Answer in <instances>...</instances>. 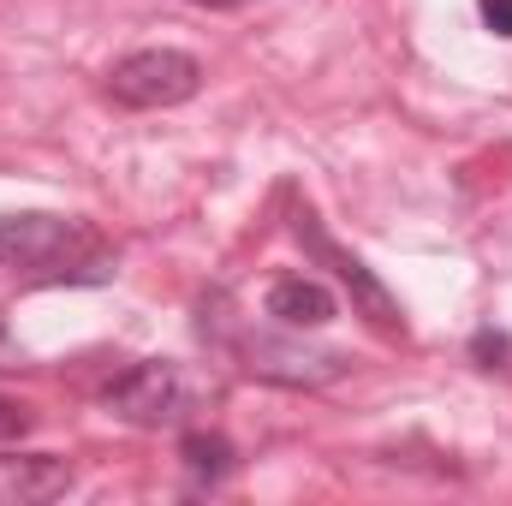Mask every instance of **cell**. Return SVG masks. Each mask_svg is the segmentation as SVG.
Listing matches in <instances>:
<instances>
[{
    "label": "cell",
    "mask_w": 512,
    "mask_h": 506,
    "mask_svg": "<svg viewBox=\"0 0 512 506\" xmlns=\"http://www.w3.org/2000/svg\"><path fill=\"white\" fill-rule=\"evenodd\" d=\"M108 280L114 262L78 215H0V280Z\"/></svg>",
    "instance_id": "1"
},
{
    "label": "cell",
    "mask_w": 512,
    "mask_h": 506,
    "mask_svg": "<svg viewBox=\"0 0 512 506\" xmlns=\"http://www.w3.org/2000/svg\"><path fill=\"white\" fill-rule=\"evenodd\" d=\"M102 405L131 429H173L191 411V381L173 358H143L102 387Z\"/></svg>",
    "instance_id": "2"
},
{
    "label": "cell",
    "mask_w": 512,
    "mask_h": 506,
    "mask_svg": "<svg viewBox=\"0 0 512 506\" xmlns=\"http://www.w3.org/2000/svg\"><path fill=\"white\" fill-rule=\"evenodd\" d=\"M120 108H179L203 90V66L185 48H137L108 72Z\"/></svg>",
    "instance_id": "3"
},
{
    "label": "cell",
    "mask_w": 512,
    "mask_h": 506,
    "mask_svg": "<svg viewBox=\"0 0 512 506\" xmlns=\"http://www.w3.org/2000/svg\"><path fill=\"white\" fill-rule=\"evenodd\" d=\"M292 233H298V245L316 256V262H328V268L340 274V286L352 292V310H358L376 334H387V340H405V310H399V298L387 292L382 280L364 268V256H352L346 245H334L310 209H298V215H292Z\"/></svg>",
    "instance_id": "4"
},
{
    "label": "cell",
    "mask_w": 512,
    "mask_h": 506,
    "mask_svg": "<svg viewBox=\"0 0 512 506\" xmlns=\"http://www.w3.org/2000/svg\"><path fill=\"white\" fill-rule=\"evenodd\" d=\"M239 358L262 381H286V387H328L352 370L346 352L328 346H304V340H280V334H239Z\"/></svg>",
    "instance_id": "5"
},
{
    "label": "cell",
    "mask_w": 512,
    "mask_h": 506,
    "mask_svg": "<svg viewBox=\"0 0 512 506\" xmlns=\"http://www.w3.org/2000/svg\"><path fill=\"white\" fill-rule=\"evenodd\" d=\"M72 489V465L54 453H0V506H42Z\"/></svg>",
    "instance_id": "6"
},
{
    "label": "cell",
    "mask_w": 512,
    "mask_h": 506,
    "mask_svg": "<svg viewBox=\"0 0 512 506\" xmlns=\"http://www.w3.org/2000/svg\"><path fill=\"white\" fill-rule=\"evenodd\" d=\"M262 310H268L280 328H292V334H304V328H328V322L340 316L334 292H328L322 280H310V274H286V280H274L268 298H262Z\"/></svg>",
    "instance_id": "7"
},
{
    "label": "cell",
    "mask_w": 512,
    "mask_h": 506,
    "mask_svg": "<svg viewBox=\"0 0 512 506\" xmlns=\"http://www.w3.org/2000/svg\"><path fill=\"white\" fill-rule=\"evenodd\" d=\"M179 459H185V471H191L197 483H221V477H233V441H227V435L197 429V435L179 441Z\"/></svg>",
    "instance_id": "8"
},
{
    "label": "cell",
    "mask_w": 512,
    "mask_h": 506,
    "mask_svg": "<svg viewBox=\"0 0 512 506\" xmlns=\"http://www.w3.org/2000/svg\"><path fill=\"white\" fill-rule=\"evenodd\" d=\"M471 352H477V358H483V370H495V364H501V358H507V334H489V328H483V334H477V340H471Z\"/></svg>",
    "instance_id": "9"
},
{
    "label": "cell",
    "mask_w": 512,
    "mask_h": 506,
    "mask_svg": "<svg viewBox=\"0 0 512 506\" xmlns=\"http://www.w3.org/2000/svg\"><path fill=\"white\" fill-rule=\"evenodd\" d=\"M477 12L495 36H512V0H477Z\"/></svg>",
    "instance_id": "10"
},
{
    "label": "cell",
    "mask_w": 512,
    "mask_h": 506,
    "mask_svg": "<svg viewBox=\"0 0 512 506\" xmlns=\"http://www.w3.org/2000/svg\"><path fill=\"white\" fill-rule=\"evenodd\" d=\"M24 429H30V405L0 399V435H24Z\"/></svg>",
    "instance_id": "11"
},
{
    "label": "cell",
    "mask_w": 512,
    "mask_h": 506,
    "mask_svg": "<svg viewBox=\"0 0 512 506\" xmlns=\"http://www.w3.org/2000/svg\"><path fill=\"white\" fill-rule=\"evenodd\" d=\"M18 358H12V340H6V328H0V370H12Z\"/></svg>",
    "instance_id": "12"
},
{
    "label": "cell",
    "mask_w": 512,
    "mask_h": 506,
    "mask_svg": "<svg viewBox=\"0 0 512 506\" xmlns=\"http://www.w3.org/2000/svg\"><path fill=\"white\" fill-rule=\"evenodd\" d=\"M191 6H215L221 12V6H239V0H191Z\"/></svg>",
    "instance_id": "13"
}]
</instances>
